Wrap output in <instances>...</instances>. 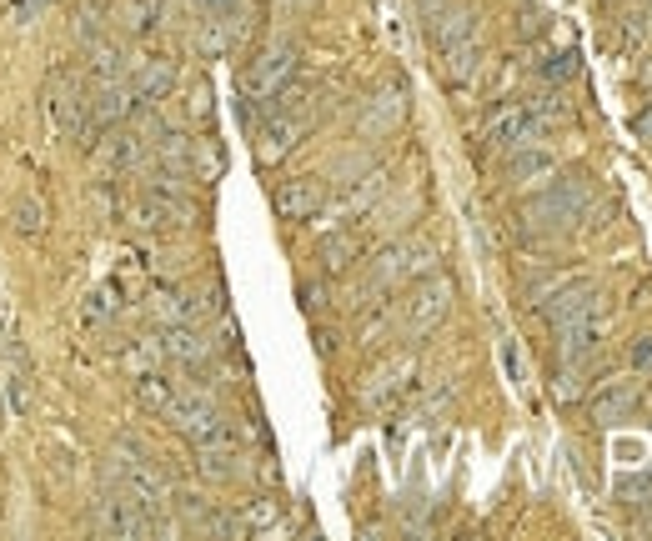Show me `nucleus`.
<instances>
[{
  "mask_svg": "<svg viewBox=\"0 0 652 541\" xmlns=\"http://www.w3.org/2000/svg\"><path fill=\"white\" fill-rule=\"evenodd\" d=\"M632 131H637V136H647V141H652V111H637V121H632Z\"/></svg>",
  "mask_w": 652,
  "mask_h": 541,
  "instance_id": "nucleus-5",
  "label": "nucleus"
},
{
  "mask_svg": "<svg viewBox=\"0 0 652 541\" xmlns=\"http://www.w3.org/2000/svg\"><path fill=\"white\" fill-rule=\"evenodd\" d=\"M632 361H637V366H652V341H642V346H632Z\"/></svg>",
  "mask_w": 652,
  "mask_h": 541,
  "instance_id": "nucleus-6",
  "label": "nucleus"
},
{
  "mask_svg": "<svg viewBox=\"0 0 652 541\" xmlns=\"http://www.w3.org/2000/svg\"><path fill=\"white\" fill-rule=\"evenodd\" d=\"M286 76H291V56H286V51H281V56H261V66L251 71V86H256V91H276Z\"/></svg>",
  "mask_w": 652,
  "mask_h": 541,
  "instance_id": "nucleus-2",
  "label": "nucleus"
},
{
  "mask_svg": "<svg viewBox=\"0 0 652 541\" xmlns=\"http://www.w3.org/2000/svg\"><path fill=\"white\" fill-rule=\"evenodd\" d=\"M577 206H582V191H577V186H567V191H547L542 201H532V206H527V216H532V221L557 226V221H567Z\"/></svg>",
  "mask_w": 652,
  "mask_h": 541,
  "instance_id": "nucleus-1",
  "label": "nucleus"
},
{
  "mask_svg": "<svg viewBox=\"0 0 652 541\" xmlns=\"http://www.w3.org/2000/svg\"><path fill=\"white\" fill-rule=\"evenodd\" d=\"M642 86H647V91H652V66H647V71H642Z\"/></svg>",
  "mask_w": 652,
  "mask_h": 541,
  "instance_id": "nucleus-7",
  "label": "nucleus"
},
{
  "mask_svg": "<svg viewBox=\"0 0 652 541\" xmlns=\"http://www.w3.org/2000/svg\"><path fill=\"white\" fill-rule=\"evenodd\" d=\"M637 406V391H607L602 401H597V416L602 421H617V416H627Z\"/></svg>",
  "mask_w": 652,
  "mask_h": 541,
  "instance_id": "nucleus-3",
  "label": "nucleus"
},
{
  "mask_svg": "<svg viewBox=\"0 0 652 541\" xmlns=\"http://www.w3.org/2000/svg\"><path fill=\"white\" fill-rule=\"evenodd\" d=\"M311 206H316V196H311L306 186H291V191L281 196V211H286V216H301V211H311Z\"/></svg>",
  "mask_w": 652,
  "mask_h": 541,
  "instance_id": "nucleus-4",
  "label": "nucleus"
}]
</instances>
